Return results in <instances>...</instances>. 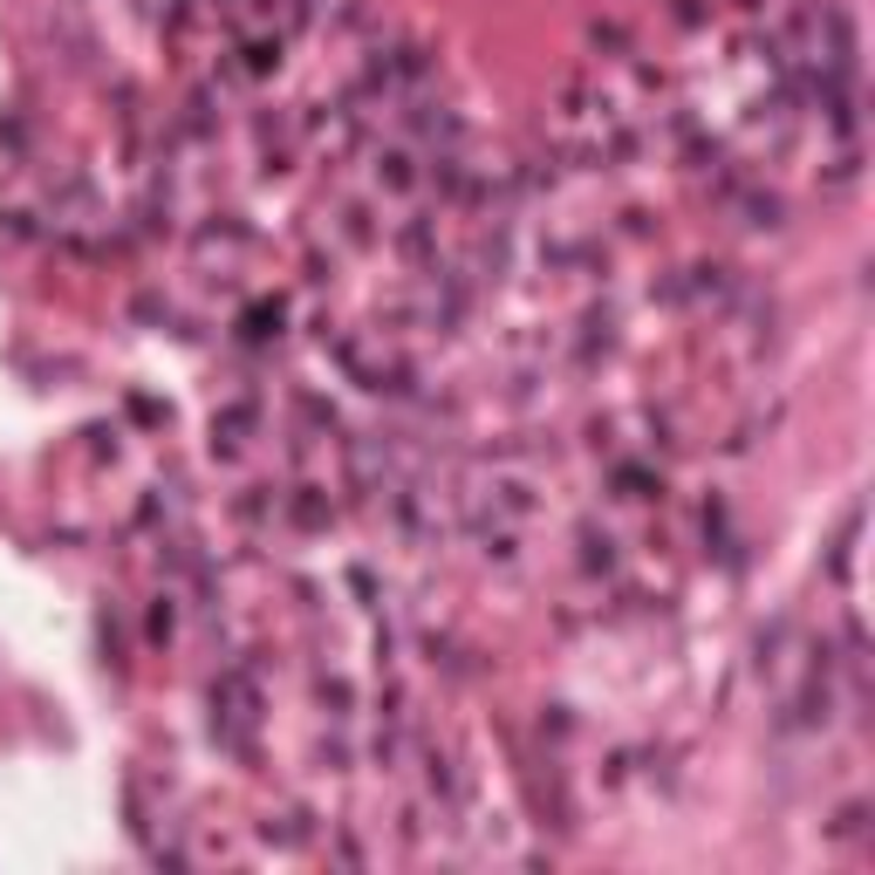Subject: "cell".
Listing matches in <instances>:
<instances>
[{
  "instance_id": "1",
  "label": "cell",
  "mask_w": 875,
  "mask_h": 875,
  "mask_svg": "<svg viewBox=\"0 0 875 875\" xmlns=\"http://www.w3.org/2000/svg\"><path fill=\"white\" fill-rule=\"evenodd\" d=\"M376 171H383V185H391V192H410V158H404V151H391Z\"/></svg>"
}]
</instances>
